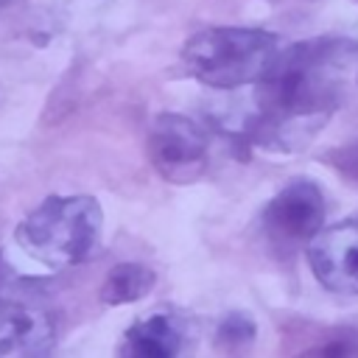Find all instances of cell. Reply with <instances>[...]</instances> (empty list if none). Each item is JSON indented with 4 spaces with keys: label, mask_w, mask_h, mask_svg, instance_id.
<instances>
[{
    "label": "cell",
    "mask_w": 358,
    "mask_h": 358,
    "mask_svg": "<svg viewBox=\"0 0 358 358\" xmlns=\"http://www.w3.org/2000/svg\"><path fill=\"white\" fill-rule=\"evenodd\" d=\"M185 330L171 313H151L148 319H140L126 330L123 350L126 355L140 358H171L182 350Z\"/></svg>",
    "instance_id": "obj_8"
},
{
    "label": "cell",
    "mask_w": 358,
    "mask_h": 358,
    "mask_svg": "<svg viewBox=\"0 0 358 358\" xmlns=\"http://www.w3.org/2000/svg\"><path fill=\"white\" fill-rule=\"evenodd\" d=\"M330 162H333L344 176L358 179V140L350 143V145H344V148H338V151H333V154H330Z\"/></svg>",
    "instance_id": "obj_11"
},
{
    "label": "cell",
    "mask_w": 358,
    "mask_h": 358,
    "mask_svg": "<svg viewBox=\"0 0 358 358\" xmlns=\"http://www.w3.org/2000/svg\"><path fill=\"white\" fill-rule=\"evenodd\" d=\"M103 213L95 196H48L17 224V243L48 268L84 263L101 241Z\"/></svg>",
    "instance_id": "obj_2"
},
{
    "label": "cell",
    "mask_w": 358,
    "mask_h": 358,
    "mask_svg": "<svg viewBox=\"0 0 358 358\" xmlns=\"http://www.w3.org/2000/svg\"><path fill=\"white\" fill-rule=\"evenodd\" d=\"M56 341L48 310L31 305L0 308V355H45Z\"/></svg>",
    "instance_id": "obj_7"
},
{
    "label": "cell",
    "mask_w": 358,
    "mask_h": 358,
    "mask_svg": "<svg viewBox=\"0 0 358 358\" xmlns=\"http://www.w3.org/2000/svg\"><path fill=\"white\" fill-rule=\"evenodd\" d=\"M280 50V39L271 31L213 25L185 42L182 62L196 81L213 90H235L257 84Z\"/></svg>",
    "instance_id": "obj_3"
},
{
    "label": "cell",
    "mask_w": 358,
    "mask_h": 358,
    "mask_svg": "<svg viewBox=\"0 0 358 358\" xmlns=\"http://www.w3.org/2000/svg\"><path fill=\"white\" fill-rule=\"evenodd\" d=\"M157 282V274L143 263H117L103 285H101V302L103 305H129L143 299Z\"/></svg>",
    "instance_id": "obj_9"
},
{
    "label": "cell",
    "mask_w": 358,
    "mask_h": 358,
    "mask_svg": "<svg viewBox=\"0 0 358 358\" xmlns=\"http://www.w3.org/2000/svg\"><path fill=\"white\" fill-rule=\"evenodd\" d=\"M324 193L316 182L299 176L288 182L263 210V229L274 246L310 241L324 224Z\"/></svg>",
    "instance_id": "obj_5"
},
{
    "label": "cell",
    "mask_w": 358,
    "mask_h": 358,
    "mask_svg": "<svg viewBox=\"0 0 358 358\" xmlns=\"http://www.w3.org/2000/svg\"><path fill=\"white\" fill-rule=\"evenodd\" d=\"M313 352H322V355H358V344H352V338H338L333 344L316 347Z\"/></svg>",
    "instance_id": "obj_12"
},
{
    "label": "cell",
    "mask_w": 358,
    "mask_h": 358,
    "mask_svg": "<svg viewBox=\"0 0 358 358\" xmlns=\"http://www.w3.org/2000/svg\"><path fill=\"white\" fill-rule=\"evenodd\" d=\"M313 277L333 294H358V215L319 229L308 243Z\"/></svg>",
    "instance_id": "obj_6"
},
{
    "label": "cell",
    "mask_w": 358,
    "mask_h": 358,
    "mask_svg": "<svg viewBox=\"0 0 358 358\" xmlns=\"http://www.w3.org/2000/svg\"><path fill=\"white\" fill-rule=\"evenodd\" d=\"M352 98H358V42H296L280 50L257 81V115L246 137L271 151L302 148Z\"/></svg>",
    "instance_id": "obj_1"
},
{
    "label": "cell",
    "mask_w": 358,
    "mask_h": 358,
    "mask_svg": "<svg viewBox=\"0 0 358 358\" xmlns=\"http://www.w3.org/2000/svg\"><path fill=\"white\" fill-rule=\"evenodd\" d=\"M3 277H6V257H3V252H0V285H3Z\"/></svg>",
    "instance_id": "obj_13"
},
{
    "label": "cell",
    "mask_w": 358,
    "mask_h": 358,
    "mask_svg": "<svg viewBox=\"0 0 358 358\" xmlns=\"http://www.w3.org/2000/svg\"><path fill=\"white\" fill-rule=\"evenodd\" d=\"M255 336H257L255 319L249 313H243V310H232L218 322L215 344L221 350H243V347H249L255 341Z\"/></svg>",
    "instance_id": "obj_10"
},
{
    "label": "cell",
    "mask_w": 358,
    "mask_h": 358,
    "mask_svg": "<svg viewBox=\"0 0 358 358\" xmlns=\"http://www.w3.org/2000/svg\"><path fill=\"white\" fill-rule=\"evenodd\" d=\"M151 168L171 185H190L207 165V134L204 129L176 112L154 117L145 140Z\"/></svg>",
    "instance_id": "obj_4"
}]
</instances>
